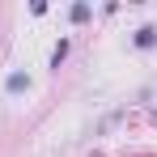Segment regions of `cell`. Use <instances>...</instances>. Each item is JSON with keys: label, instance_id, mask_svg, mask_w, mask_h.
<instances>
[{"label": "cell", "instance_id": "obj_1", "mask_svg": "<svg viewBox=\"0 0 157 157\" xmlns=\"http://www.w3.org/2000/svg\"><path fill=\"white\" fill-rule=\"evenodd\" d=\"M132 43H136L140 51H149V47H153V43H157V30H153V26H140V30H136V34H132Z\"/></svg>", "mask_w": 157, "mask_h": 157}, {"label": "cell", "instance_id": "obj_2", "mask_svg": "<svg viewBox=\"0 0 157 157\" xmlns=\"http://www.w3.org/2000/svg\"><path fill=\"white\" fill-rule=\"evenodd\" d=\"M68 47H72L68 38H59V43H55V51H51V64H55V68H59V64L68 59Z\"/></svg>", "mask_w": 157, "mask_h": 157}, {"label": "cell", "instance_id": "obj_3", "mask_svg": "<svg viewBox=\"0 0 157 157\" xmlns=\"http://www.w3.org/2000/svg\"><path fill=\"white\" fill-rule=\"evenodd\" d=\"M89 13H94L89 4H72V9H68V17H72V21H89Z\"/></svg>", "mask_w": 157, "mask_h": 157}, {"label": "cell", "instance_id": "obj_4", "mask_svg": "<svg viewBox=\"0 0 157 157\" xmlns=\"http://www.w3.org/2000/svg\"><path fill=\"white\" fill-rule=\"evenodd\" d=\"M9 89H13V94H17V89H30V81L21 77V72H13V77H9Z\"/></svg>", "mask_w": 157, "mask_h": 157}]
</instances>
